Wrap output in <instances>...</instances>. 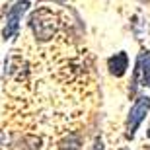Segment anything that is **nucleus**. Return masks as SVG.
<instances>
[{
    "mask_svg": "<svg viewBox=\"0 0 150 150\" xmlns=\"http://www.w3.org/2000/svg\"><path fill=\"white\" fill-rule=\"evenodd\" d=\"M39 144H41L39 137L23 134V137H18L12 146H14V150H39Z\"/></svg>",
    "mask_w": 150,
    "mask_h": 150,
    "instance_id": "423d86ee",
    "label": "nucleus"
},
{
    "mask_svg": "<svg viewBox=\"0 0 150 150\" xmlns=\"http://www.w3.org/2000/svg\"><path fill=\"white\" fill-rule=\"evenodd\" d=\"M94 150H103V144H101V140H100V139L96 140V144H94Z\"/></svg>",
    "mask_w": 150,
    "mask_h": 150,
    "instance_id": "6e6552de",
    "label": "nucleus"
},
{
    "mask_svg": "<svg viewBox=\"0 0 150 150\" xmlns=\"http://www.w3.org/2000/svg\"><path fill=\"white\" fill-rule=\"evenodd\" d=\"M150 88V51H142L137 57V64H134L133 72V84H139Z\"/></svg>",
    "mask_w": 150,
    "mask_h": 150,
    "instance_id": "20e7f679",
    "label": "nucleus"
},
{
    "mask_svg": "<svg viewBox=\"0 0 150 150\" xmlns=\"http://www.w3.org/2000/svg\"><path fill=\"white\" fill-rule=\"evenodd\" d=\"M80 146H82L80 134L72 133V134H68V137H64V139L61 140L59 148H61V150H80Z\"/></svg>",
    "mask_w": 150,
    "mask_h": 150,
    "instance_id": "0eeeda50",
    "label": "nucleus"
},
{
    "mask_svg": "<svg viewBox=\"0 0 150 150\" xmlns=\"http://www.w3.org/2000/svg\"><path fill=\"white\" fill-rule=\"evenodd\" d=\"M28 8H29L28 0H20V2H16V4L8 10V14H6V25H4V31H2L4 39H14L18 35L22 16L28 12Z\"/></svg>",
    "mask_w": 150,
    "mask_h": 150,
    "instance_id": "7ed1b4c3",
    "label": "nucleus"
},
{
    "mask_svg": "<svg viewBox=\"0 0 150 150\" xmlns=\"http://www.w3.org/2000/svg\"><path fill=\"white\" fill-rule=\"evenodd\" d=\"M61 2H64V0H61Z\"/></svg>",
    "mask_w": 150,
    "mask_h": 150,
    "instance_id": "1a4fd4ad",
    "label": "nucleus"
},
{
    "mask_svg": "<svg viewBox=\"0 0 150 150\" xmlns=\"http://www.w3.org/2000/svg\"><path fill=\"white\" fill-rule=\"evenodd\" d=\"M150 111V98L148 96H140L137 98V101L133 103L131 111H129V119H127V139H133L137 129L140 127V123L144 121L146 113Z\"/></svg>",
    "mask_w": 150,
    "mask_h": 150,
    "instance_id": "f03ea898",
    "label": "nucleus"
},
{
    "mask_svg": "<svg viewBox=\"0 0 150 150\" xmlns=\"http://www.w3.org/2000/svg\"><path fill=\"white\" fill-rule=\"evenodd\" d=\"M29 28L37 41H49V39H53V35L57 33V28H59L57 14H53V10H49V8H37L29 16Z\"/></svg>",
    "mask_w": 150,
    "mask_h": 150,
    "instance_id": "f257e3e1",
    "label": "nucleus"
},
{
    "mask_svg": "<svg viewBox=\"0 0 150 150\" xmlns=\"http://www.w3.org/2000/svg\"><path fill=\"white\" fill-rule=\"evenodd\" d=\"M107 68H109V72L113 74V76L121 78L123 74L127 72L129 68V57L125 51H121V53H115L113 57H109V61H107Z\"/></svg>",
    "mask_w": 150,
    "mask_h": 150,
    "instance_id": "39448f33",
    "label": "nucleus"
}]
</instances>
